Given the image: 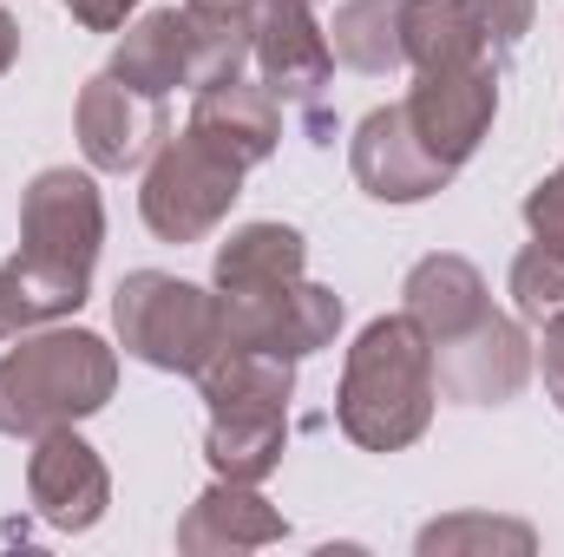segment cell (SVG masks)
Listing matches in <instances>:
<instances>
[{
	"mask_svg": "<svg viewBox=\"0 0 564 557\" xmlns=\"http://www.w3.org/2000/svg\"><path fill=\"white\" fill-rule=\"evenodd\" d=\"M401 106H408L414 132L426 139V151L459 171V164L486 144L492 119H499V66H492V53H486V59L453 66V73H421Z\"/></svg>",
	"mask_w": 564,
	"mask_h": 557,
	"instance_id": "cell-9",
	"label": "cell"
},
{
	"mask_svg": "<svg viewBox=\"0 0 564 557\" xmlns=\"http://www.w3.org/2000/svg\"><path fill=\"white\" fill-rule=\"evenodd\" d=\"M348 171H355V184L375 204H426L433 190L453 184V164L426 151V139L414 132V119H408V106H375L355 125Z\"/></svg>",
	"mask_w": 564,
	"mask_h": 557,
	"instance_id": "cell-10",
	"label": "cell"
},
{
	"mask_svg": "<svg viewBox=\"0 0 564 557\" xmlns=\"http://www.w3.org/2000/svg\"><path fill=\"white\" fill-rule=\"evenodd\" d=\"M473 13H479L492 53H512V46L532 33V0H473Z\"/></svg>",
	"mask_w": 564,
	"mask_h": 557,
	"instance_id": "cell-26",
	"label": "cell"
},
{
	"mask_svg": "<svg viewBox=\"0 0 564 557\" xmlns=\"http://www.w3.org/2000/svg\"><path fill=\"white\" fill-rule=\"evenodd\" d=\"M73 125H79V151H86L93 171H139L144 157L171 139L164 99H144V92H132V86L112 79V73L86 79Z\"/></svg>",
	"mask_w": 564,
	"mask_h": 557,
	"instance_id": "cell-12",
	"label": "cell"
},
{
	"mask_svg": "<svg viewBox=\"0 0 564 557\" xmlns=\"http://www.w3.org/2000/svg\"><path fill=\"white\" fill-rule=\"evenodd\" d=\"M532 348H539L532 361H539V374H545V394H552V407L564 414V308L545 315V335H539Z\"/></svg>",
	"mask_w": 564,
	"mask_h": 557,
	"instance_id": "cell-27",
	"label": "cell"
},
{
	"mask_svg": "<svg viewBox=\"0 0 564 557\" xmlns=\"http://www.w3.org/2000/svg\"><path fill=\"white\" fill-rule=\"evenodd\" d=\"M243 197V164L210 151L191 132H171L144 157V190L139 217L158 243H204Z\"/></svg>",
	"mask_w": 564,
	"mask_h": 557,
	"instance_id": "cell-5",
	"label": "cell"
},
{
	"mask_svg": "<svg viewBox=\"0 0 564 557\" xmlns=\"http://www.w3.org/2000/svg\"><path fill=\"white\" fill-rule=\"evenodd\" d=\"M59 7H66L86 33H119V26H126V13H132L139 0H59Z\"/></svg>",
	"mask_w": 564,
	"mask_h": 557,
	"instance_id": "cell-28",
	"label": "cell"
},
{
	"mask_svg": "<svg viewBox=\"0 0 564 557\" xmlns=\"http://www.w3.org/2000/svg\"><path fill=\"white\" fill-rule=\"evenodd\" d=\"M184 26H191V86H217L250 66V0H184Z\"/></svg>",
	"mask_w": 564,
	"mask_h": 557,
	"instance_id": "cell-21",
	"label": "cell"
},
{
	"mask_svg": "<svg viewBox=\"0 0 564 557\" xmlns=\"http://www.w3.org/2000/svg\"><path fill=\"white\" fill-rule=\"evenodd\" d=\"M112 79H126L144 99H164L177 86H191V26H184V7H158L132 20L112 46Z\"/></svg>",
	"mask_w": 564,
	"mask_h": 557,
	"instance_id": "cell-18",
	"label": "cell"
},
{
	"mask_svg": "<svg viewBox=\"0 0 564 557\" xmlns=\"http://www.w3.org/2000/svg\"><path fill=\"white\" fill-rule=\"evenodd\" d=\"M191 139H204L210 151H224L230 164H263L276 157L282 144V99L263 86V79H217V86H197L191 99V119H184Z\"/></svg>",
	"mask_w": 564,
	"mask_h": 557,
	"instance_id": "cell-13",
	"label": "cell"
},
{
	"mask_svg": "<svg viewBox=\"0 0 564 557\" xmlns=\"http://www.w3.org/2000/svg\"><path fill=\"white\" fill-rule=\"evenodd\" d=\"M302 270H308V237L295 223H237L217 243L210 288L217 295H263V288L295 282Z\"/></svg>",
	"mask_w": 564,
	"mask_h": 557,
	"instance_id": "cell-17",
	"label": "cell"
},
{
	"mask_svg": "<svg viewBox=\"0 0 564 557\" xmlns=\"http://www.w3.org/2000/svg\"><path fill=\"white\" fill-rule=\"evenodd\" d=\"M197 394L210 401V414H276V419H289L295 361L276 354V348H237V341H224V348L197 368Z\"/></svg>",
	"mask_w": 564,
	"mask_h": 557,
	"instance_id": "cell-15",
	"label": "cell"
},
{
	"mask_svg": "<svg viewBox=\"0 0 564 557\" xmlns=\"http://www.w3.org/2000/svg\"><path fill=\"white\" fill-rule=\"evenodd\" d=\"M512 308L525 321H545L564 308V250H545V243H525L512 256Z\"/></svg>",
	"mask_w": 564,
	"mask_h": 557,
	"instance_id": "cell-24",
	"label": "cell"
},
{
	"mask_svg": "<svg viewBox=\"0 0 564 557\" xmlns=\"http://www.w3.org/2000/svg\"><path fill=\"white\" fill-rule=\"evenodd\" d=\"M433 341L408 315H375L341 361L335 426L361 452H401L433 426Z\"/></svg>",
	"mask_w": 564,
	"mask_h": 557,
	"instance_id": "cell-2",
	"label": "cell"
},
{
	"mask_svg": "<svg viewBox=\"0 0 564 557\" xmlns=\"http://www.w3.org/2000/svg\"><path fill=\"white\" fill-rule=\"evenodd\" d=\"M328 46L348 73H394L401 53V0H341L328 20Z\"/></svg>",
	"mask_w": 564,
	"mask_h": 557,
	"instance_id": "cell-22",
	"label": "cell"
},
{
	"mask_svg": "<svg viewBox=\"0 0 564 557\" xmlns=\"http://www.w3.org/2000/svg\"><path fill=\"white\" fill-rule=\"evenodd\" d=\"M532 335L519 328V315H479L466 335L433 341V387L459 407H506L519 401V387L532 381Z\"/></svg>",
	"mask_w": 564,
	"mask_h": 557,
	"instance_id": "cell-6",
	"label": "cell"
},
{
	"mask_svg": "<svg viewBox=\"0 0 564 557\" xmlns=\"http://www.w3.org/2000/svg\"><path fill=\"white\" fill-rule=\"evenodd\" d=\"M525 230H532V243L564 250V164L525 190Z\"/></svg>",
	"mask_w": 564,
	"mask_h": 557,
	"instance_id": "cell-25",
	"label": "cell"
},
{
	"mask_svg": "<svg viewBox=\"0 0 564 557\" xmlns=\"http://www.w3.org/2000/svg\"><path fill=\"white\" fill-rule=\"evenodd\" d=\"M112 328L132 361L197 381V368L224 348V302H217V288H197L184 276L132 270L112 295Z\"/></svg>",
	"mask_w": 564,
	"mask_h": 557,
	"instance_id": "cell-4",
	"label": "cell"
},
{
	"mask_svg": "<svg viewBox=\"0 0 564 557\" xmlns=\"http://www.w3.org/2000/svg\"><path fill=\"white\" fill-rule=\"evenodd\" d=\"M26 499L53 532H93L112 505V472L93 439H79L73 426H53L26 452Z\"/></svg>",
	"mask_w": 564,
	"mask_h": 557,
	"instance_id": "cell-11",
	"label": "cell"
},
{
	"mask_svg": "<svg viewBox=\"0 0 564 557\" xmlns=\"http://www.w3.org/2000/svg\"><path fill=\"white\" fill-rule=\"evenodd\" d=\"M13 59H20V20L0 7V73H13Z\"/></svg>",
	"mask_w": 564,
	"mask_h": 557,
	"instance_id": "cell-30",
	"label": "cell"
},
{
	"mask_svg": "<svg viewBox=\"0 0 564 557\" xmlns=\"http://www.w3.org/2000/svg\"><path fill=\"white\" fill-rule=\"evenodd\" d=\"M112 394H119V348H106L93 328L40 321L20 335V348L0 354V433L7 439L79 426Z\"/></svg>",
	"mask_w": 564,
	"mask_h": 557,
	"instance_id": "cell-3",
	"label": "cell"
},
{
	"mask_svg": "<svg viewBox=\"0 0 564 557\" xmlns=\"http://www.w3.org/2000/svg\"><path fill=\"white\" fill-rule=\"evenodd\" d=\"M282 538H289V518H282L257 485H237V479H217L177 518V551H191V557L263 551V545H282Z\"/></svg>",
	"mask_w": 564,
	"mask_h": 557,
	"instance_id": "cell-14",
	"label": "cell"
},
{
	"mask_svg": "<svg viewBox=\"0 0 564 557\" xmlns=\"http://www.w3.org/2000/svg\"><path fill=\"white\" fill-rule=\"evenodd\" d=\"M33 328V315H26V302H20V288L7 282V270H0V341H20Z\"/></svg>",
	"mask_w": 564,
	"mask_h": 557,
	"instance_id": "cell-29",
	"label": "cell"
},
{
	"mask_svg": "<svg viewBox=\"0 0 564 557\" xmlns=\"http://www.w3.org/2000/svg\"><path fill=\"white\" fill-rule=\"evenodd\" d=\"M401 53L414 73H453L486 59V26L473 0H401Z\"/></svg>",
	"mask_w": 564,
	"mask_h": 557,
	"instance_id": "cell-19",
	"label": "cell"
},
{
	"mask_svg": "<svg viewBox=\"0 0 564 557\" xmlns=\"http://www.w3.org/2000/svg\"><path fill=\"white\" fill-rule=\"evenodd\" d=\"M250 59L282 106H315L335 79V46L315 0H250Z\"/></svg>",
	"mask_w": 564,
	"mask_h": 557,
	"instance_id": "cell-8",
	"label": "cell"
},
{
	"mask_svg": "<svg viewBox=\"0 0 564 557\" xmlns=\"http://www.w3.org/2000/svg\"><path fill=\"white\" fill-rule=\"evenodd\" d=\"M282 446H289V419L276 414H210V433H204L210 472L237 485H263L282 466Z\"/></svg>",
	"mask_w": 564,
	"mask_h": 557,
	"instance_id": "cell-20",
	"label": "cell"
},
{
	"mask_svg": "<svg viewBox=\"0 0 564 557\" xmlns=\"http://www.w3.org/2000/svg\"><path fill=\"white\" fill-rule=\"evenodd\" d=\"M99 250H106V197H99V184L86 171H73V164H46L20 190V250L7 256V282L20 288L33 328L66 321L93 295Z\"/></svg>",
	"mask_w": 564,
	"mask_h": 557,
	"instance_id": "cell-1",
	"label": "cell"
},
{
	"mask_svg": "<svg viewBox=\"0 0 564 557\" xmlns=\"http://www.w3.org/2000/svg\"><path fill=\"white\" fill-rule=\"evenodd\" d=\"M486 308H492V302H486V276H479L466 256H453V250L421 256V263L408 270V282H401V315L421 328L426 341L466 335Z\"/></svg>",
	"mask_w": 564,
	"mask_h": 557,
	"instance_id": "cell-16",
	"label": "cell"
},
{
	"mask_svg": "<svg viewBox=\"0 0 564 557\" xmlns=\"http://www.w3.org/2000/svg\"><path fill=\"white\" fill-rule=\"evenodd\" d=\"M217 302H224V341H237V348H276L289 361L335 348L341 315H348L335 288H322V282H308V276L282 282V288H263V295H217Z\"/></svg>",
	"mask_w": 564,
	"mask_h": 557,
	"instance_id": "cell-7",
	"label": "cell"
},
{
	"mask_svg": "<svg viewBox=\"0 0 564 557\" xmlns=\"http://www.w3.org/2000/svg\"><path fill=\"white\" fill-rule=\"evenodd\" d=\"M414 551H421V557H492V551L532 557V551H539V532H532V525H519V518L453 512V518H433V525H421Z\"/></svg>",
	"mask_w": 564,
	"mask_h": 557,
	"instance_id": "cell-23",
	"label": "cell"
}]
</instances>
